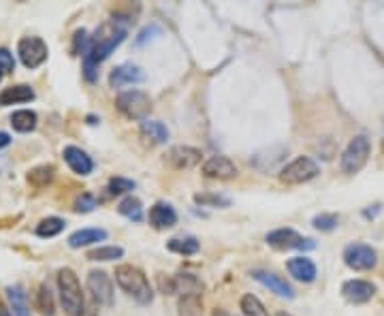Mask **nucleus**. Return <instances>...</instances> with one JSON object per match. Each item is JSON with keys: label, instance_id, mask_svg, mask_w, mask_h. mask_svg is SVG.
Instances as JSON below:
<instances>
[{"label": "nucleus", "instance_id": "nucleus-21", "mask_svg": "<svg viewBox=\"0 0 384 316\" xmlns=\"http://www.w3.org/2000/svg\"><path fill=\"white\" fill-rule=\"evenodd\" d=\"M139 130H141V135H143L149 143H154V145L166 143V139H169V128H166L162 122H158V120H143V122L139 124Z\"/></svg>", "mask_w": 384, "mask_h": 316}, {"label": "nucleus", "instance_id": "nucleus-18", "mask_svg": "<svg viewBox=\"0 0 384 316\" xmlns=\"http://www.w3.org/2000/svg\"><path fill=\"white\" fill-rule=\"evenodd\" d=\"M175 282V295L183 297V295H203V282L195 276V273H188V271H179L173 276Z\"/></svg>", "mask_w": 384, "mask_h": 316}, {"label": "nucleus", "instance_id": "nucleus-42", "mask_svg": "<svg viewBox=\"0 0 384 316\" xmlns=\"http://www.w3.org/2000/svg\"><path fill=\"white\" fill-rule=\"evenodd\" d=\"M81 316H96V307H94V305H88V307L81 312Z\"/></svg>", "mask_w": 384, "mask_h": 316}, {"label": "nucleus", "instance_id": "nucleus-45", "mask_svg": "<svg viewBox=\"0 0 384 316\" xmlns=\"http://www.w3.org/2000/svg\"><path fill=\"white\" fill-rule=\"evenodd\" d=\"M278 316H290V314H286V312H280Z\"/></svg>", "mask_w": 384, "mask_h": 316}, {"label": "nucleus", "instance_id": "nucleus-24", "mask_svg": "<svg viewBox=\"0 0 384 316\" xmlns=\"http://www.w3.org/2000/svg\"><path fill=\"white\" fill-rule=\"evenodd\" d=\"M13 130L18 132H30L37 128V113L30 111V109H20V111H13L11 118H9Z\"/></svg>", "mask_w": 384, "mask_h": 316}, {"label": "nucleus", "instance_id": "nucleus-37", "mask_svg": "<svg viewBox=\"0 0 384 316\" xmlns=\"http://www.w3.org/2000/svg\"><path fill=\"white\" fill-rule=\"evenodd\" d=\"M88 45H90L88 33H86V30H77L75 37H73V54H75V56L86 54V52H88Z\"/></svg>", "mask_w": 384, "mask_h": 316}, {"label": "nucleus", "instance_id": "nucleus-34", "mask_svg": "<svg viewBox=\"0 0 384 316\" xmlns=\"http://www.w3.org/2000/svg\"><path fill=\"white\" fill-rule=\"evenodd\" d=\"M109 195H122V193H130L135 191V182L126 180V178H111L109 180Z\"/></svg>", "mask_w": 384, "mask_h": 316}, {"label": "nucleus", "instance_id": "nucleus-43", "mask_svg": "<svg viewBox=\"0 0 384 316\" xmlns=\"http://www.w3.org/2000/svg\"><path fill=\"white\" fill-rule=\"evenodd\" d=\"M0 316H11V310L3 301H0Z\"/></svg>", "mask_w": 384, "mask_h": 316}, {"label": "nucleus", "instance_id": "nucleus-13", "mask_svg": "<svg viewBox=\"0 0 384 316\" xmlns=\"http://www.w3.org/2000/svg\"><path fill=\"white\" fill-rule=\"evenodd\" d=\"M62 156H64V161H67V165L71 167L73 174H77V176H90V174H92L94 161L88 156V152H84L81 147H77V145H67L64 152H62Z\"/></svg>", "mask_w": 384, "mask_h": 316}, {"label": "nucleus", "instance_id": "nucleus-30", "mask_svg": "<svg viewBox=\"0 0 384 316\" xmlns=\"http://www.w3.org/2000/svg\"><path fill=\"white\" fill-rule=\"evenodd\" d=\"M64 227H67V225H64L62 218L52 216V218H45V220H41V222L37 225V235H39V237H54V235L62 233Z\"/></svg>", "mask_w": 384, "mask_h": 316}, {"label": "nucleus", "instance_id": "nucleus-26", "mask_svg": "<svg viewBox=\"0 0 384 316\" xmlns=\"http://www.w3.org/2000/svg\"><path fill=\"white\" fill-rule=\"evenodd\" d=\"M7 293H9V301L13 307V316H30V307H28L24 288L22 286H9Z\"/></svg>", "mask_w": 384, "mask_h": 316}, {"label": "nucleus", "instance_id": "nucleus-19", "mask_svg": "<svg viewBox=\"0 0 384 316\" xmlns=\"http://www.w3.org/2000/svg\"><path fill=\"white\" fill-rule=\"evenodd\" d=\"M286 269L290 271L293 278L301 280V282H312L316 278V265L312 259L307 256H295L286 263Z\"/></svg>", "mask_w": 384, "mask_h": 316}, {"label": "nucleus", "instance_id": "nucleus-33", "mask_svg": "<svg viewBox=\"0 0 384 316\" xmlns=\"http://www.w3.org/2000/svg\"><path fill=\"white\" fill-rule=\"evenodd\" d=\"M239 307L244 310L246 316H267L265 305H263L261 299L254 297V295H244L242 301H239Z\"/></svg>", "mask_w": 384, "mask_h": 316}, {"label": "nucleus", "instance_id": "nucleus-35", "mask_svg": "<svg viewBox=\"0 0 384 316\" xmlns=\"http://www.w3.org/2000/svg\"><path fill=\"white\" fill-rule=\"evenodd\" d=\"M96 208V197L90 195V193H81L77 199H75V212L79 214H88Z\"/></svg>", "mask_w": 384, "mask_h": 316}, {"label": "nucleus", "instance_id": "nucleus-31", "mask_svg": "<svg viewBox=\"0 0 384 316\" xmlns=\"http://www.w3.org/2000/svg\"><path fill=\"white\" fill-rule=\"evenodd\" d=\"M122 256H124V250L120 246H101V248H94L88 252L90 261H115Z\"/></svg>", "mask_w": 384, "mask_h": 316}, {"label": "nucleus", "instance_id": "nucleus-6", "mask_svg": "<svg viewBox=\"0 0 384 316\" xmlns=\"http://www.w3.org/2000/svg\"><path fill=\"white\" fill-rule=\"evenodd\" d=\"M318 174H320V167L310 156H299L280 171V182L286 186H297V184H305V182L314 180Z\"/></svg>", "mask_w": 384, "mask_h": 316}, {"label": "nucleus", "instance_id": "nucleus-25", "mask_svg": "<svg viewBox=\"0 0 384 316\" xmlns=\"http://www.w3.org/2000/svg\"><path fill=\"white\" fill-rule=\"evenodd\" d=\"M118 212L122 214V216H126L128 220H132V222H141L143 220V205H141V201L137 199V197H124L122 201H120V205H118Z\"/></svg>", "mask_w": 384, "mask_h": 316}, {"label": "nucleus", "instance_id": "nucleus-9", "mask_svg": "<svg viewBox=\"0 0 384 316\" xmlns=\"http://www.w3.org/2000/svg\"><path fill=\"white\" fill-rule=\"evenodd\" d=\"M344 263L354 271H369L378 263V254L367 244H350L344 250Z\"/></svg>", "mask_w": 384, "mask_h": 316}, {"label": "nucleus", "instance_id": "nucleus-11", "mask_svg": "<svg viewBox=\"0 0 384 316\" xmlns=\"http://www.w3.org/2000/svg\"><path fill=\"white\" fill-rule=\"evenodd\" d=\"M201 149L197 147H190V145H173L169 152H166V158L164 161L173 167V169H192L201 163Z\"/></svg>", "mask_w": 384, "mask_h": 316}, {"label": "nucleus", "instance_id": "nucleus-16", "mask_svg": "<svg viewBox=\"0 0 384 316\" xmlns=\"http://www.w3.org/2000/svg\"><path fill=\"white\" fill-rule=\"evenodd\" d=\"M252 278L259 280L261 284H265L267 288H271V290H273L276 295H280V297H286V299H293V297H295L293 286H290L282 276H278V273H273V271L256 269V271H252Z\"/></svg>", "mask_w": 384, "mask_h": 316}, {"label": "nucleus", "instance_id": "nucleus-39", "mask_svg": "<svg viewBox=\"0 0 384 316\" xmlns=\"http://www.w3.org/2000/svg\"><path fill=\"white\" fill-rule=\"evenodd\" d=\"M0 69H3V73H11L16 69L13 54H9V50H3V47H0Z\"/></svg>", "mask_w": 384, "mask_h": 316}, {"label": "nucleus", "instance_id": "nucleus-38", "mask_svg": "<svg viewBox=\"0 0 384 316\" xmlns=\"http://www.w3.org/2000/svg\"><path fill=\"white\" fill-rule=\"evenodd\" d=\"M156 284H158V290H160L162 295H175V282H173V276L158 273V276H156Z\"/></svg>", "mask_w": 384, "mask_h": 316}, {"label": "nucleus", "instance_id": "nucleus-10", "mask_svg": "<svg viewBox=\"0 0 384 316\" xmlns=\"http://www.w3.org/2000/svg\"><path fill=\"white\" fill-rule=\"evenodd\" d=\"M86 284H88V290H90L94 303H98V305H111L113 303V282L105 271L92 269L88 273Z\"/></svg>", "mask_w": 384, "mask_h": 316}, {"label": "nucleus", "instance_id": "nucleus-4", "mask_svg": "<svg viewBox=\"0 0 384 316\" xmlns=\"http://www.w3.org/2000/svg\"><path fill=\"white\" fill-rule=\"evenodd\" d=\"M369 152H371V143L365 135H356L354 139H350V143L341 152V161H339L341 171L346 176L358 174L369 161Z\"/></svg>", "mask_w": 384, "mask_h": 316}, {"label": "nucleus", "instance_id": "nucleus-46", "mask_svg": "<svg viewBox=\"0 0 384 316\" xmlns=\"http://www.w3.org/2000/svg\"><path fill=\"white\" fill-rule=\"evenodd\" d=\"M0 79H3V69H0Z\"/></svg>", "mask_w": 384, "mask_h": 316}, {"label": "nucleus", "instance_id": "nucleus-12", "mask_svg": "<svg viewBox=\"0 0 384 316\" xmlns=\"http://www.w3.org/2000/svg\"><path fill=\"white\" fill-rule=\"evenodd\" d=\"M203 176L212 180H233L237 176V167L227 156H212L203 163Z\"/></svg>", "mask_w": 384, "mask_h": 316}, {"label": "nucleus", "instance_id": "nucleus-17", "mask_svg": "<svg viewBox=\"0 0 384 316\" xmlns=\"http://www.w3.org/2000/svg\"><path fill=\"white\" fill-rule=\"evenodd\" d=\"M149 225L156 229V231H164V229H171L177 225V212L169 205V203H156L149 208Z\"/></svg>", "mask_w": 384, "mask_h": 316}, {"label": "nucleus", "instance_id": "nucleus-1", "mask_svg": "<svg viewBox=\"0 0 384 316\" xmlns=\"http://www.w3.org/2000/svg\"><path fill=\"white\" fill-rule=\"evenodd\" d=\"M124 37H126V26L120 20H111L96 30V35L90 39L88 52L84 56L90 58L94 64H101L124 41Z\"/></svg>", "mask_w": 384, "mask_h": 316}, {"label": "nucleus", "instance_id": "nucleus-40", "mask_svg": "<svg viewBox=\"0 0 384 316\" xmlns=\"http://www.w3.org/2000/svg\"><path fill=\"white\" fill-rule=\"evenodd\" d=\"M84 75H86V79L90 81V84H94L96 79H98V64H94L90 58H86L84 56Z\"/></svg>", "mask_w": 384, "mask_h": 316}, {"label": "nucleus", "instance_id": "nucleus-5", "mask_svg": "<svg viewBox=\"0 0 384 316\" xmlns=\"http://www.w3.org/2000/svg\"><path fill=\"white\" fill-rule=\"evenodd\" d=\"M115 107L122 115L128 120H147V113L152 109V101L141 90H126L115 98Z\"/></svg>", "mask_w": 384, "mask_h": 316}, {"label": "nucleus", "instance_id": "nucleus-28", "mask_svg": "<svg viewBox=\"0 0 384 316\" xmlns=\"http://www.w3.org/2000/svg\"><path fill=\"white\" fill-rule=\"evenodd\" d=\"M54 174H56V167L54 165H41V167H35L28 171V182L37 188H43L47 186L52 180H54Z\"/></svg>", "mask_w": 384, "mask_h": 316}, {"label": "nucleus", "instance_id": "nucleus-27", "mask_svg": "<svg viewBox=\"0 0 384 316\" xmlns=\"http://www.w3.org/2000/svg\"><path fill=\"white\" fill-rule=\"evenodd\" d=\"M166 248L175 254H197L199 252V242L195 237H173L166 242Z\"/></svg>", "mask_w": 384, "mask_h": 316}, {"label": "nucleus", "instance_id": "nucleus-23", "mask_svg": "<svg viewBox=\"0 0 384 316\" xmlns=\"http://www.w3.org/2000/svg\"><path fill=\"white\" fill-rule=\"evenodd\" d=\"M177 316H203L201 295H183L177 299Z\"/></svg>", "mask_w": 384, "mask_h": 316}, {"label": "nucleus", "instance_id": "nucleus-36", "mask_svg": "<svg viewBox=\"0 0 384 316\" xmlns=\"http://www.w3.org/2000/svg\"><path fill=\"white\" fill-rule=\"evenodd\" d=\"M337 222H339V218H337L335 214H320V216H316V218L312 220V225H314L318 231H333V229L337 227Z\"/></svg>", "mask_w": 384, "mask_h": 316}, {"label": "nucleus", "instance_id": "nucleus-22", "mask_svg": "<svg viewBox=\"0 0 384 316\" xmlns=\"http://www.w3.org/2000/svg\"><path fill=\"white\" fill-rule=\"evenodd\" d=\"M107 239V231L105 229H79L69 237V246L71 248H81V246H90L96 242Z\"/></svg>", "mask_w": 384, "mask_h": 316}, {"label": "nucleus", "instance_id": "nucleus-41", "mask_svg": "<svg viewBox=\"0 0 384 316\" xmlns=\"http://www.w3.org/2000/svg\"><path fill=\"white\" fill-rule=\"evenodd\" d=\"M11 143V137L7 135V132H3V130H0V149H3V147H7Z\"/></svg>", "mask_w": 384, "mask_h": 316}, {"label": "nucleus", "instance_id": "nucleus-2", "mask_svg": "<svg viewBox=\"0 0 384 316\" xmlns=\"http://www.w3.org/2000/svg\"><path fill=\"white\" fill-rule=\"evenodd\" d=\"M115 282H118V286L126 293V295H130L135 301H139V303H152V299H154V293H152V286H149V282H147V276L139 269V267H135V265H118L115 267Z\"/></svg>", "mask_w": 384, "mask_h": 316}, {"label": "nucleus", "instance_id": "nucleus-32", "mask_svg": "<svg viewBox=\"0 0 384 316\" xmlns=\"http://www.w3.org/2000/svg\"><path fill=\"white\" fill-rule=\"evenodd\" d=\"M195 203L201 208H229L231 199H227L222 195H214V193H199V195H195Z\"/></svg>", "mask_w": 384, "mask_h": 316}, {"label": "nucleus", "instance_id": "nucleus-3", "mask_svg": "<svg viewBox=\"0 0 384 316\" xmlns=\"http://www.w3.org/2000/svg\"><path fill=\"white\" fill-rule=\"evenodd\" d=\"M58 293H60V301H62V307L67 310V314L81 316V312L86 310V303H84L81 284L73 269L62 267L58 271Z\"/></svg>", "mask_w": 384, "mask_h": 316}, {"label": "nucleus", "instance_id": "nucleus-8", "mask_svg": "<svg viewBox=\"0 0 384 316\" xmlns=\"http://www.w3.org/2000/svg\"><path fill=\"white\" fill-rule=\"evenodd\" d=\"M18 54H20V60L26 69H37L41 67L45 60H47V45L43 39L39 37H26L18 43Z\"/></svg>", "mask_w": 384, "mask_h": 316}, {"label": "nucleus", "instance_id": "nucleus-29", "mask_svg": "<svg viewBox=\"0 0 384 316\" xmlns=\"http://www.w3.org/2000/svg\"><path fill=\"white\" fill-rule=\"evenodd\" d=\"M35 305H37V310H39L43 316H54V297H52V290H50L47 284H41V286H39Z\"/></svg>", "mask_w": 384, "mask_h": 316}, {"label": "nucleus", "instance_id": "nucleus-15", "mask_svg": "<svg viewBox=\"0 0 384 316\" xmlns=\"http://www.w3.org/2000/svg\"><path fill=\"white\" fill-rule=\"evenodd\" d=\"M143 79H145L143 71H141L137 64H132V62H126V64L115 67V69L111 71V75H109L111 88H122V86H128V84H139V81H143Z\"/></svg>", "mask_w": 384, "mask_h": 316}, {"label": "nucleus", "instance_id": "nucleus-14", "mask_svg": "<svg viewBox=\"0 0 384 316\" xmlns=\"http://www.w3.org/2000/svg\"><path fill=\"white\" fill-rule=\"evenodd\" d=\"M341 295L350 303H367L375 295V286L367 280H348L341 284Z\"/></svg>", "mask_w": 384, "mask_h": 316}, {"label": "nucleus", "instance_id": "nucleus-20", "mask_svg": "<svg viewBox=\"0 0 384 316\" xmlns=\"http://www.w3.org/2000/svg\"><path fill=\"white\" fill-rule=\"evenodd\" d=\"M35 98V90L30 86H11V88H5L0 92V105L3 107H9V105H18V103H28Z\"/></svg>", "mask_w": 384, "mask_h": 316}, {"label": "nucleus", "instance_id": "nucleus-44", "mask_svg": "<svg viewBox=\"0 0 384 316\" xmlns=\"http://www.w3.org/2000/svg\"><path fill=\"white\" fill-rule=\"evenodd\" d=\"M214 316H231V314H227L225 310H216V312H214Z\"/></svg>", "mask_w": 384, "mask_h": 316}, {"label": "nucleus", "instance_id": "nucleus-7", "mask_svg": "<svg viewBox=\"0 0 384 316\" xmlns=\"http://www.w3.org/2000/svg\"><path fill=\"white\" fill-rule=\"evenodd\" d=\"M267 244L273 250H312L316 248L314 239L301 237L295 229H276L267 233Z\"/></svg>", "mask_w": 384, "mask_h": 316}]
</instances>
